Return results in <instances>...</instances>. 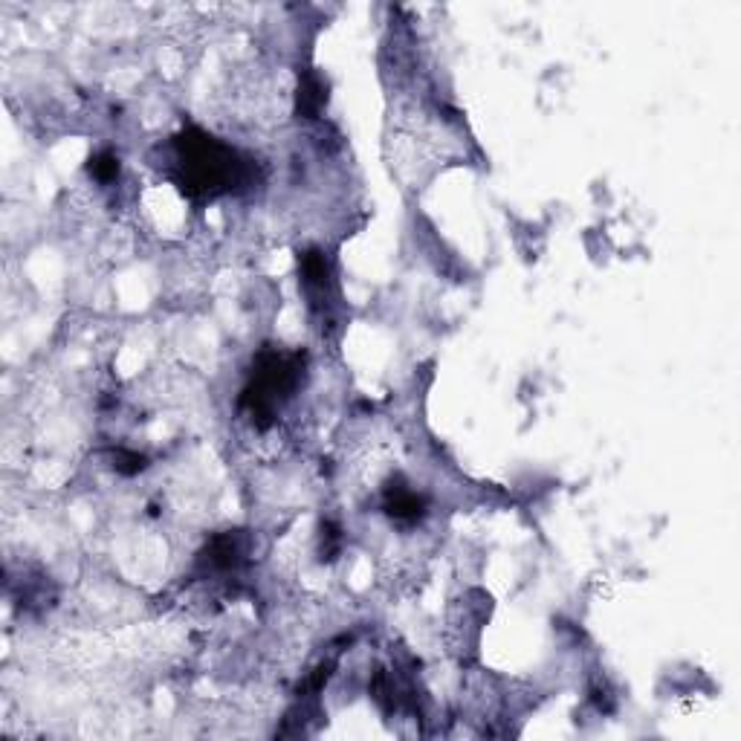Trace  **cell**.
<instances>
[{
  "label": "cell",
  "instance_id": "6da1fadb",
  "mask_svg": "<svg viewBox=\"0 0 741 741\" xmlns=\"http://www.w3.org/2000/svg\"><path fill=\"white\" fill-rule=\"evenodd\" d=\"M174 165L171 180L180 192L194 200H212L220 194L235 192L252 180V160L203 128H186L171 142Z\"/></svg>",
  "mask_w": 741,
  "mask_h": 741
},
{
  "label": "cell",
  "instance_id": "7a4b0ae2",
  "mask_svg": "<svg viewBox=\"0 0 741 741\" xmlns=\"http://www.w3.org/2000/svg\"><path fill=\"white\" fill-rule=\"evenodd\" d=\"M304 380V354H281V351H261L252 374H249L247 388L241 391V412L252 420V426L258 429H270L273 426L275 409L293 397V391L302 385Z\"/></svg>",
  "mask_w": 741,
  "mask_h": 741
},
{
  "label": "cell",
  "instance_id": "3957f363",
  "mask_svg": "<svg viewBox=\"0 0 741 741\" xmlns=\"http://www.w3.org/2000/svg\"><path fill=\"white\" fill-rule=\"evenodd\" d=\"M247 556V539L238 530L220 533L215 536L197 559V571L200 574H232L244 565Z\"/></svg>",
  "mask_w": 741,
  "mask_h": 741
},
{
  "label": "cell",
  "instance_id": "277c9868",
  "mask_svg": "<svg viewBox=\"0 0 741 741\" xmlns=\"http://www.w3.org/2000/svg\"><path fill=\"white\" fill-rule=\"evenodd\" d=\"M302 270V287L313 307H325L333 296V273H330L328 258L322 249H307L299 258Z\"/></svg>",
  "mask_w": 741,
  "mask_h": 741
},
{
  "label": "cell",
  "instance_id": "5b68a950",
  "mask_svg": "<svg viewBox=\"0 0 741 741\" xmlns=\"http://www.w3.org/2000/svg\"><path fill=\"white\" fill-rule=\"evenodd\" d=\"M383 510L385 516H391L394 522L414 524L426 516V498L412 493V490H406V487H388L385 490Z\"/></svg>",
  "mask_w": 741,
  "mask_h": 741
},
{
  "label": "cell",
  "instance_id": "8992f818",
  "mask_svg": "<svg viewBox=\"0 0 741 741\" xmlns=\"http://www.w3.org/2000/svg\"><path fill=\"white\" fill-rule=\"evenodd\" d=\"M328 102V93H325V84L316 73H304L302 84H299V96H296V113L302 119H316L319 110L325 108Z\"/></svg>",
  "mask_w": 741,
  "mask_h": 741
},
{
  "label": "cell",
  "instance_id": "52a82bcc",
  "mask_svg": "<svg viewBox=\"0 0 741 741\" xmlns=\"http://www.w3.org/2000/svg\"><path fill=\"white\" fill-rule=\"evenodd\" d=\"M119 157L113 154V151H99L96 157H90V163H87V171L99 180V183H113L116 177H119Z\"/></svg>",
  "mask_w": 741,
  "mask_h": 741
},
{
  "label": "cell",
  "instance_id": "ba28073f",
  "mask_svg": "<svg viewBox=\"0 0 741 741\" xmlns=\"http://www.w3.org/2000/svg\"><path fill=\"white\" fill-rule=\"evenodd\" d=\"M110 461H113V469H116L119 475H125V478H134V475H139L142 469H148V458L134 452V449H113Z\"/></svg>",
  "mask_w": 741,
  "mask_h": 741
},
{
  "label": "cell",
  "instance_id": "9c48e42d",
  "mask_svg": "<svg viewBox=\"0 0 741 741\" xmlns=\"http://www.w3.org/2000/svg\"><path fill=\"white\" fill-rule=\"evenodd\" d=\"M342 548V530L339 524L325 522L322 524V559H333Z\"/></svg>",
  "mask_w": 741,
  "mask_h": 741
}]
</instances>
